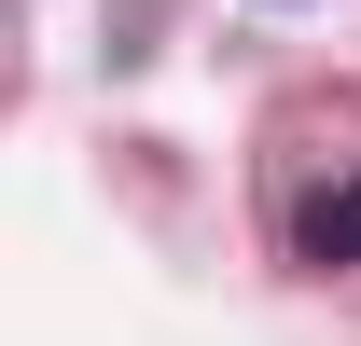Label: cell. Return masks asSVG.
I'll return each instance as SVG.
<instances>
[{
  "label": "cell",
  "instance_id": "6da1fadb",
  "mask_svg": "<svg viewBox=\"0 0 361 346\" xmlns=\"http://www.w3.org/2000/svg\"><path fill=\"white\" fill-rule=\"evenodd\" d=\"M292 250H306V263H361V180H348V194H319V208L292 222Z\"/></svg>",
  "mask_w": 361,
  "mask_h": 346
}]
</instances>
